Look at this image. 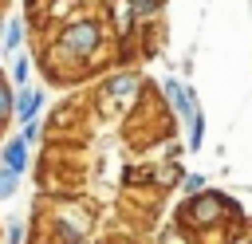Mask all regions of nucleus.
<instances>
[{"mask_svg": "<svg viewBox=\"0 0 252 244\" xmlns=\"http://www.w3.org/2000/svg\"><path fill=\"white\" fill-rule=\"evenodd\" d=\"M55 55L59 59H71V63H87L98 47H102V24L91 20V16H75L67 20L59 31H55Z\"/></svg>", "mask_w": 252, "mask_h": 244, "instance_id": "obj_1", "label": "nucleus"}, {"mask_svg": "<svg viewBox=\"0 0 252 244\" xmlns=\"http://www.w3.org/2000/svg\"><path fill=\"white\" fill-rule=\"evenodd\" d=\"M91 228V216L79 205H59L51 216V244H79Z\"/></svg>", "mask_w": 252, "mask_h": 244, "instance_id": "obj_2", "label": "nucleus"}, {"mask_svg": "<svg viewBox=\"0 0 252 244\" xmlns=\"http://www.w3.org/2000/svg\"><path fill=\"white\" fill-rule=\"evenodd\" d=\"M43 102H47V94H43V91H35L32 83H28V87H16V98H12V118H16V122L39 118Z\"/></svg>", "mask_w": 252, "mask_h": 244, "instance_id": "obj_3", "label": "nucleus"}, {"mask_svg": "<svg viewBox=\"0 0 252 244\" xmlns=\"http://www.w3.org/2000/svg\"><path fill=\"white\" fill-rule=\"evenodd\" d=\"M0 165L24 177V169H28V142H24L20 134H8V138H4V146H0Z\"/></svg>", "mask_w": 252, "mask_h": 244, "instance_id": "obj_4", "label": "nucleus"}, {"mask_svg": "<svg viewBox=\"0 0 252 244\" xmlns=\"http://www.w3.org/2000/svg\"><path fill=\"white\" fill-rule=\"evenodd\" d=\"M165 98L173 102V110H177L181 118H193V114H197V98H193V91H189L185 83H177V79H165Z\"/></svg>", "mask_w": 252, "mask_h": 244, "instance_id": "obj_5", "label": "nucleus"}, {"mask_svg": "<svg viewBox=\"0 0 252 244\" xmlns=\"http://www.w3.org/2000/svg\"><path fill=\"white\" fill-rule=\"evenodd\" d=\"M24 35H28V20L16 16V20H4V35H0V51L4 55H16L24 47Z\"/></svg>", "mask_w": 252, "mask_h": 244, "instance_id": "obj_6", "label": "nucleus"}, {"mask_svg": "<svg viewBox=\"0 0 252 244\" xmlns=\"http://www.w3.org/2000/svg\"><path fill=\"white\" fill-rule=\"evenodd\" d=\"M217 213H220V197H213V193H197V201L185 209V216H193L197 224H213Z\"/></svg>", "mask_w": 252, "mask_h": 244, "instance_id": "obj_7", "label": "nucleus"}, {"mask_svg": "<svg viewBox=\"0 0 252 244\" xmlns=\"http://www.w3.org/2000/svg\"><path fill=\"white\" fill-rule=\"evenodd\" d=\"M102 91H106V98H130V94L138 91V79H134L130 71H122V75H110V79L102 83Z\"/></svg>", "mask_w": 252, "mask_h": 244, "instance_id": "obj_8", "label": "nucleus"}, {"mask_svg": "<svg viewBox=\"0 0 252 244\" xmlns=\"http://www.w3.org/2000/svg\"><path fill=\"white\" fill-rule=\"evenodd\" d=\"M12 87H28L32 83V55H24V51H16V59H12V79H8Z\"/></svg>", "mask_w": 252, "mask_h": 244, "instance_id": "obj_9", "label": "nucleus"}, {"mask_svg": "<svg viewBox=\"0 0 252 244\" xmlns=\"http://www.w3.org/2000/svg\"><path fill=\"white\" fill-rule=\"evenodd\" d=\"M12 98H16V87L0 75V130L12 122Z\"/></svg>", "mask_w": 252, "mask_h": 244, "instance_id": "obj_10", "label": "nucleus"}, {"mask_svg": "<svg viewBox=\"0 0 252 244\" xmlns=\"http://www.w3.org/2000/svg\"><path fill=\"white\" fill-rule=\"evenodd\" d=\"M158 8H161V0H126L130 20H150V16H158Z\"/></svg>", "mask_w": 252, "mask_h": 244, "instance_id": "obj_11", "label": "nucleus"}, {"mask_svg": "<svg viewBox=\"0 0 252 244\" xmlns=\"http://www.w3.org/2000/svg\"><path fill=\"white\" fill-rule=\"evenodd\" d=\"M16 189H20V173H12V169L0 165V201H12Z\"/></svg>", "mask_w": 252, "mask_h": 244, "instance_id": "obj_12", "label": "nucleus"}, {"mask_svg": "<svg viewBox=\"0 0 252 244\" xmlns=\"http://www.w3.org/2000/svg\"><path fill=\"white\" fill-rule=\"evenodd\" d=\"M39 134H43V122L39 118H28V122H20V138L32 146V142H39Z\"/></svg>", "mask_w": 252, "mask_h": 244, "instance_id": "obj_13", "label": "nucleus"}, {"mask_svg": "<svg viewBox=\"0 0 252 244\" xmlns=\"http://www.w3.org/2000/svg\"><path fill=\"white\" fill-rule=\"evenodd\" d=\"M201 138H205V118H201V110H197V114L189 118V150H197Z\"/></svg>", "mask_w": 252, "mask_h": 244, "instance_id": "obj_14", "label": "nucleus"}, {"mask_svg": "<svg viewBox=\"0 0 252 244\" xmlns=\"http://www.w3.org/2000/svg\"><path fill=\"white\" fill-rule=\"evenodd\" d=\"M8 244H28V220L8 224Z\"/></svg>", "mask_w": 252, "mask_h": 244, "instance_id": "obj_15", "label": "nucleus"}, {"mask_svg": "<svg viewBox=\"0 0 252 244\" xmlns=\"http://www.w3.org/2000/svg\"><path fill=\"white\" fill-rule=\"evenodd\" d=\"M201 189H205V177L201 173H189L185 177V193H201Z\"/></svg>", "mask_w": 252, "mask_h": 244, "instance_id": "obj_16", "label": "nucleus"}, {"mask_svg": "<svg viewBox=\"0 0 252 244\" xmlns=\"http://www.w3.org/2000/svg\"><path fill=\"white\" fill-rule=\"evenodd\" d=\"M0 35H4V20H0Z\"/></svg>", "mask_w": 252, "mask_h": 244, "instance_id": "obj_17", "label": "nucleus"}]
</instances>
